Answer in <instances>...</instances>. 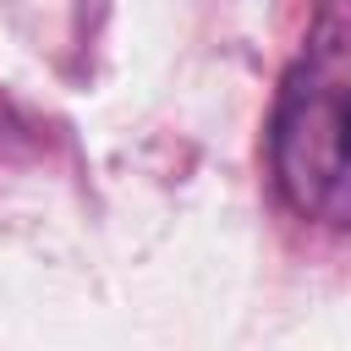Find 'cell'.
I'll use <instances>...</instances> for the list:
<instances>
[{"label":"cell","instance_id":"obj_1","mask_svg":"<svg viewBox=\"0 0 351 351\" xmlns=\"http://www.w3.org/2000/svg\"><path fill=\"white\" fill-rule=\"evenodd\" d=\"M269 165L302 219L351 230V22H324L285 71Z\"/></svg>","mask_w":351,"mask_h":351}]
</instances>
